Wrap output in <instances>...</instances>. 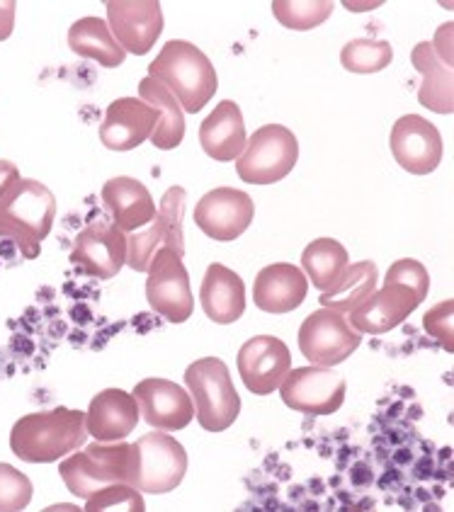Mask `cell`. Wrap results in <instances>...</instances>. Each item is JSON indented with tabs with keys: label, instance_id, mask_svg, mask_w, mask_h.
<instances>
[{
	"label": "cell",
	"instance_id": "cell-38",
	"mask_svg": "<svg viewBox=\"0 0 454 512\" xmlns=\"http://www.w3.org/2000/svg\"><path fill=\"white\" fill-rule=\"evenodd\" d=\"M17 180H20V170H17L15 163L13 161H0V197H3L5 192H8Z\"/></svg>",
	"mask_w": 454,
	"mask_h": 512
},
{
	"label": "cell",
	"instance_id": "cell-12",
	"mask_svg": "<svg viewBox=\"0 0 454 512\" xmlns=\"http://www.w3.org/2000/svg\"><path fill=\"white\" fill-rule=\"evenodd\" d=\"M255 216L253 197L236 187L209 190L195 207V224L204 236L217 243H229L251 229Z\"/></svg>",
	"mask_w": 454,
	"mask_h": 512
},
{
	"label": "cell",
	"instance_id": "cell-17",
	"mask_svg": "<svg viewBox=\"0 0 454 512\" xmlns=\"http://www.w3.org/2000/svg\"><path fill=\"white\" fill-rule=\"evenodd\" d=\"M132 394L139 403L141 418L156 430H183L195 418L190 394L170 379H144L134 386Z\"/></svg>",
	"mask_w": 454,
	"mask_h": 512
},
{
	"label": "cell",
	"instance_id": "cell-19",
	"mask_svg": "<svg viewBox=\"0 0 454 512\" xmlns=\"http://www.w3.org/2000/svg\"><path fill=\"white\" fill-rule=\"evenodd\" d=\"M158 112L136 98H117L100 124V141L110 151H134L151 139Z\"/></svg>",
	"mask_w": 454,
	"mask_h": 512
},
{
	"label": "cell",
	"instance_id": "cell-7",
	"mask_svg": "<svg viewBox=\"0 0 454 512\" xmlns=\"http://www.w3.org/2000/svg\"><path fill=\"white\" fill-rule=\"evenodd\" d=\"M134 449V486L141 493L163 496L175 491L187 474V452L163 430L139 437Z\"/></svg>",
	"mask_w": 454,
	"mask_h": 512
},
{
	"label": "cell",
	"instance_id": "cell-33",
	"mask_svg": "<svg viewBox=\"0 0 454 512\" xmlns=\"http://www.w3.org/2000/svg\"><path fill=\"white\" fill-rule=\"evenodd\" d=\"M32 481L13 464L0 462V512L25 510L32 500Z\"/></svg>",
	"mask_w": 454,
	"mask_h": 512
},
{
	"label": "cell",
	"instance_id": "cell-31",
	"mask_svg": "<svg viewBox=\"0 0 454 512\" xmlns=\"http://www.w3.org/2000/svg\"><path fill=\"white\" fill-rule=\"evenodd\" d=\"M394 61V49L384 39H353L340 51V64L345 71L370 76L384 71Z\"/></svg>",
	"mask_w": 454,
	"mask_h": 512
},
{
	"label": "cell",
	"instance_id": "cell-2",
	"mask_svg": "<svg viewBox=\"0 0 454 512\" xmlns=\"http://www.w3.org/2000/svg\"><path fill=\"white\" fill-rule=\"evenodd\" d=\"M149 76L166 85L183 112L192 115L204 110L219 88L217 71L209 56L185 39H170L168 44H163L149 64Z\"/></svg>",
	"mask_w": 454,
	"mask_h": 512
},
{
	"label": "cell",
	"instance_id": "cell-29",
	"mask_svg": "<svg viewBox=\"0 0 454 512\" xmlns=\"http://www.w3.org/2000/svg\"><path fill=\"white\" fill-rule=\"evenodd\" d=\"M348 265V250L336 238H316L302 253V270L306 280L314 284L319 292H331Z\"/></svg>",
	"mask_w": 454,
	"mask_h": 512
},
{
	"label": "cell",
	"instance_id": "cell-22",
	"mask_svg": "<svg viewBox=\"0 0 454 512\" xmlns=\"http://www.w3.org/2000/svg\"><path fill=\"white\" fill-rule=\"evenodd\" d=\"M102 204H105L112 224L124 233L139 231L141 226L151 224L156 216V202H153L149 187L141 180L127 178V175L105 182Z\"/></svg>",
	"mask_w": 454,
	"mask_h": 512
},
{
	"label": "cell",
	"instance_id": "cell-14",
	"mask_svg": "<svg viewBox=\"0 0 454 512\" xmlns=\"http://www.w3.org/2000/svg\"><path fill=\"white\" fill-rule=\"evenodd\" d=\"M107 25L124 51L149 54L163 34V10L158 0H110Z\"/></svg>",
	"mask_w": 454,
	"mask_h": 512
},
{
	"label": "cell",
	"instance_id": "cell-4",
	"mask_svg": "<svg viewBox=\"0 0 454 512\" xmlns=\"http://www.w3.org/2000/svg\"><path fill=\"white\" fill-rule=\"evenodd\" d=\"M59 474L68 491L83 500L95 496L110 483H132L134 486V449L124 440H95L83 452L76 449L68 454L59 464Z\"/></svg>",
	"mask_w": 454,
	"mask_h": 512
},
{
	"label": "cell",
	"instance_id": "cell-16",
	"mask_svg": "<svg viewBox=\"0 0 454 512\" xmlns=\"http://www.w3.org/2000/svg\"><path fill=\"white\" fill-rule=\"evenodd\" d=\"M391 156L406 173L428 175L442 161V136L433 122L421 115H404L391 129Z\"/></svg>",
	"mask_w": 454,
	"mask_h": 512
},
{
	"label": "cell",
	"instance_id": "cell-34",
	"mask_svg": "<svg viewBox=\"0 0 454 512\" xmlns=\"http://www.w3.org/2000/svg\"><path fill=\"white\" fill-rule=\"evenodd\" d=\"M452 318H454V301H440L438 306L428 311L423 316V326L428 335H433L438 343L445 347L447 352H454V326H452Z\"/></svg>",
	"mask_w": 454,
	"mask_h": 512
},
{
	"label": "cell",
	"instance_id": "cell-1",
	"mask_svg": "<svg viewBox=\"0 0 454 512\" xmlns=\"http://www.w3.org/2000/svg\"><path fill=\"white\" fill-rule=\"evenodd\" d=\"M85 440V413L64 406L22 415L10 430V449L27 464L59 462L81 449Z\"/></svg>",
	"mask_w": 454,
	"mask_h": 512
},
{
	"label": "cell",
	"instance_id": "cell-13",
	"mask_svg": "<svg viewBox=\"0 0 454 512\" xmlns=\"http://www.w3.org/2000/svg\"><path fill=\"white\" fill-rule=\"evenodd\" d=\"M71 263L85 275L98 280H112L127 265V233L119 231L112 221L98 219L78 231L73 241Z\"/></svg>",
	"mask_w": 454,
	"mask_h": 512
},
{
	"label": "cell",
	"instance_id": "cell-8",
	"mask_svg": "<svg viewBox=\"0 0 454 512\" xmlns=\"http://www.w3.org/2000/svg\"><path fill=\"white\" fill-rule=\"evenodd\" d=\"M185 190L183 187H170L161 199L156 216L146 231H134L127 236V265L136 272L149 270L153 255L161 248L175 250L178 255H185V236H183V219H185Z\"/></svg>",
	"mask_w": 454,
	"mask_h": 512
},
{
	"label": "cell",
	"instance_id": "cell-36",
	"mask_svg": "<svg viewBox=\"0 0 454 512\" xmlns=\"http://www.w3.org/2000/svg\"><path fill=\"white\" fill-rule=\"evenodd\" d=\"M452 32H454L452 22H445V25H442L440 30L435 32V42H430V44H433L435 56H438V59L447 68H452V61H454L452 59Z\"/></svg>",
	"mask_w": 454,
	"mask_h": 512
},
{
	"label": "cell",
	"instance_id": "cell-27",
	"mask_svg": "<svg viewBox=\"0 0 454 512\" xmlns=\"http://www.w3.org/2000/svg\"><path fill=\"white\" fill-rule=\"evenodd\" d=\"M68 49L81 59L98 61L102 68H119L127 59V51L112 37L110 25L100 17H81L68 30Z\"/></svg>",
	"mask_w": 454,
	"mask_h": 512
},
{
	"label": "cell",
	"instance_id": "cell-10",
	"mask_svg": "<svg viewBox=\"0 0 454 512\" xmlns=\"http://www.w3.org/2000/svg\"><path fill=\"white\" fill-rule=\"evenodd\" d=\"M345 391H348L345 379L333 372V367H319V364L289 369L280 384L285 406L306 415L338 413L345 403Z\"/></svg>",
	"mask_w": 454,
	"mask_h": 512
},
{
	"label": "cell",
	"instance_id": "cell-28",
	"mask_svg": "<svg viewBox=\"0 0 454 512\" xmlns=\"http://www.w3.org/2000/svg\"><path fill=\"white\" fill-rule=\"evenodd\" d=\"M377 284L379 270L372 260L353 263L345 267L343 277H340L331 292H321V306L323 309L338 311V314L343 316H350L377 292Z\"/></svg>",
	"mask_w": 454,
	"mask_h": 512
},
{
	"label": "cell",
	"instance_id": "cell-26",
	"mask_svg": "<svg viewBox=\"0 0 454 512\" xmlns=\"http://www.w3.org/2000/svg\"><path fill=\"white\" fill-rule=\"evenodd\" d=\"M139 95L141 102L153 107L158 112L156 129L151 134V144L161 151H173L183 144L185 139V112L180 107V102L173 98V93L163 83H158L156 78L146 76L139 83Z\"/></svg>",
	"mask_w": 454,
	"mask_h": 512
},
{
	"label": "cell",
	"instance_id": "cell-18",
	"mask_svg": "<svg viewBox=\"0 0 454 512\" xmlns=\"http://www.w3.org/2000/svg\"><path fill=\"white\" fill-rule=\"evenodd\" d=\"M423 301L416 289L404 282H384L382 289H377L360 309L345 318L360 335H382L401 326Z\"/></svg>",
	"mask_w": 454,
	"mask_h": 512
},
{
	"label": "cell",
	"instance_id": "cell-30",
	"mask_svg": "<svg viewBox=\"0 0 454 512\" xmlns=\"http://www.w3.org/2000/svg\"><path fill=\"white\" fill-rule=\"evenodd\" d=\"M336 10L331 0H272V15L287 30L309 32L321 27Z\"/></svg>",
	"mask_w": 454,
	"mask_h": 512
},
{
	"label": "cell",
	"instance_id": "cell-5",
	"mask_svg": "<svg viewBox=\"0 0 454 512\" xmlns=\"http://www.w3.org/2000/svg\"><path fill=\"white\" fill-rule=\"evenodd\" d=\"M187 394L195 406L197 423L207 432H224L236 423L241 413L238 396L229 367L219 357H202L185 369Z\"/></svg>",
	"mask_w": 454,
	"mask_h": 512
},
{
	"label": "cell",
	"instance_id": "cell-21",
	"mask_svg": "<svg viewBox=\"0 0 454 512\" xmlns=\"http://www.w3.org/2000/svg\"><path fill=\"white\" fill-rule=\"evenodd\" d=\"M309 294L304 270L289 263L263 267L253 282V301L265 314H289L299 309Z\"/></svg>",
	"mask_w": 454,
	"mask_h": 512
},
{
	"label": "cell",
	"instance_id": "cell-32",
	"mask_svg": "<svg viewBox=\"0 0 454 512\" xmlns=\"http://www.w3.org/2000/svg\"><path fill=\"white\" fill-rule=\"evenodd\" d=\"M85 510L98 512V510H136L144 512V493L134 488L132 483H110L102 491L95 493L85 500Z\"/></svg>",
	"mask_w": 454,
	"mask_h": 512
},
{
	"label": "cell",
	"instance_id": "cell-23",
	"mask_svg": "<svg viewBox=\"0 0 454 512\" xmlns=\"http://www.w3.org/2000/svg\"><path fill=\"white\" fill-rule=\"evenodd\" d=\"M200 301L209 321L229 326L246 314V284L238 272L221 263H212L204 272Z\"/></svg>",
	"mask_w": 454,
	"mask_h": 512
},
{
	"label": "cell",
	"instance_id": "cell-6",
	"mask_svg": "<svg viewBox=\"0 0 454 512\" xmlns=\"http://www.w3.org/2000/svg\"><path fill=\"white\" fill-rule=\"evenodd\" d=\"M299 161V141L282 124H265L246 141L236 161L238 178L248 185H275L292 173Z\"/></svg>",
	"mask_w": 454,
	"mask_h": 512
},
{
	"label": "cell",
	"instance_id": "cell-35",
	"mask_svg": "<svg viewBox=\"0 0 454 512\" xmlns=\"http://www.w3.org/2000/svg\"><path fill=\"white\" fill-rule=\"evenodd\" d=\"M384 282H404L411 289H416V294L421 299L428 297V289H430L428 267H425L423 263H418V260H413V258L396 260V263L389 267Z\"/></svg>",
	"mask_w": 454,
	"mask_h": 512
},
{
	"label": "cell",
	"instance_id": "cell-24",
	"mask_svg": "<svg viewBox=\"0 0 454 512\" xmlns=\"http://www.w3.org/2000/svg\"><path fill=\"white\" fill-rule=\"evenodd\" d=\"M246 122H243L241 107L234 100H224L209 112L200 127L202 151L219 163L238 161L246 149Z\"/></svg>",
	"mask_w": 454,
	"mask_h": 512
},
{
	"label": "cell",
	"instance_id": "cell-25",
	"mask_svg": "<svg viewBox=\"0 0 454 512\" xmlns=\"http://www.w3.org/2000/svg\"><path fill=\"white\" fill-rule=\"evenodd\" d=\"M411 64L423 76L418 88V102L438 115H452L454 112V76L452 68H447L435 56L433 44L421 42L411 51Z\"/></svg>",
	"mask_w": 454,
	"mask_h": 512
},
{
	"label": "cell",
	"instance_id": "cell-37",
	"mask_svg": "<svg viewBox=\"0 0 454 512\" xmlns=\"http://www.w3.org/2000/svg\"><path fill=\"white\" fill-rule=\"evenodd\" d=\"M15 10H17L15 0H5V3H0V42H5V39L13 34Z\"/></svg>",
	"mask_w": 454,
	"mask_h": 512
},
{
	"label": "cell",
	"instance_id": "cell-20",
	"mask_svg": "<svg viewBox=\"0 0 454 512\" xmlns=\"http://www.w3.org/2000/svg\"><path fill=\"white\" fill-rule=\"evenodd\" d=\"M141 411L134 394L124 389H105L90 401L85 411V430L98 442H119L139 425Z\"/></svg>",
	"mask_w": 454,
	"mask_h": 512
},
{
	"label": "cell",
	"instance_id": "cell-3",
	"mask_svg": "<svg viewBox=\"0 0 454 512\" xmlns=\"http://www.w3.org/2000/svg\"><path fill=\"white\" fill-rule=\"evenodd\" d=\"M54 219L56 197L39 180L20 178L0 197V238L15 241L22 258H37Z\"/></svg>",
	"mask_w": 454,
	"mask_h": 512
},
{
	"label": "cell",
	"instance_id": "cell-15",
	"mask_svg": "<svg viewBox=\"0 0 454 512\" xmlns=\"http://www.w3.org/2000/svg\"><path fill=\"white\" fill-rule=\"evenodd\" d=\"M236 364L251 394L270 396L272 391L280 389L292 369V355H289V347L275 335H258L243 343Z\"/></svg>",
	"mask_w": 454,
	"mask_h": 512
},
{
	"label": "cell",
	"instance_id": "cell-11",
	"mask_svg": "<svg viewBox=\"0 0 454 512\" xmlns=\"http://www.w3.org/2000/svg\"><path fill=\"white\" fill-rule=\"evenodd\" d=\"M362 335L338 311H314L299 328V350L311 364L336 367L360 347Z\"/></svg>",
	"mask_w": 454,
	"mask_h": 512
},
{
	"label": "cell",
	"instance_id": "cell-39",
	"mask_svg": "<svg viewBox=\"0 0 454 512\" xmlns=\"http://www.w3.org/2000/svg\"><path fill=\"white\" fill-rule=\"evenodd\" d=\"M47 510H81L78 505H51Z\"/></svg>",
	"mask_w": 454,
	"mask_h": 512
},
{
	"label": "cell",
	"instance_id": "cell-9",
	"mask_svg": "<svg viewBox=\"0 0 454 512\" xmlns=\"http://www.w3.org/2000/svg\"><path fill=\"white\" fill-rule=\"evenodd\" d=\"M146 299L151 311L166 318L168 323H185L195 311V297L190 289L183 255L175 250L161 248L153 255L149 270H146Z\"/></svg>",
	"mask_w": 454,
	"mask_h": 512
}]
</instances>
